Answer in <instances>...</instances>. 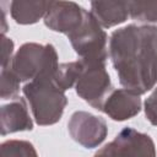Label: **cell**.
Here are the masks:
<instances>
[{"label": "cell", "instance_id": "9a60e30c", "mask_svg": "<svg viewBox=\"0 0 157 157\" xmlns=\"http://www.w3.org/2000/svg\"><path fill=\"white\" fill-rule=\"evenodd\" d=\"M0 150L1 157H38L33 144L26 140H6Z\"/></svg>", "mask_w": 157, "mask_h": 157}, {"label": "cell", "instance_id": "ba28073f", "mask_svg": "<svg viewBox=\"0 0 157 157\" xmlns=\"http://www.w3.org/2000/svg\"><path fill=\"white\" fill-rule=\"evenodd\" d=\"M86 12L87 10L74 1H52L44 25L54 32L69 36L81 26Z\"/></svg>", "mask_w": 157, "mask_h": 157}, {"label": "cell", "instance_id": "52a82bcc", "mask_svg": "<svg viewBox=\"0 0 157 157\" xmlns=\"http://www.w3.org/2000/svg\"><path fill=\"white\" fill-rule=\"evenodd\" d=\"M67 130L72 140L85 148L98 147L108 135L105 120L85 110L72 113L67 121Z\"/></svg>", "mask_w": 157, "mask_h": 157}, {"label": "cell", "instance_id": "6da1fadb", "mask_svg": "<svg viewBox=\"0 0 157 157\" xmlns=\"http://www.w3.org/2000/svg\"><path fill=\"white\" fill-rule=\"evenodd\" d=\"M108 55L119 83L141 96L157 83V27L128 25L113 31Z\"/></svg>", "mask_w": 157, "mask_h": 157}, {"label": "cell", "instance_id": "ac0fdd59", "mask_svg": "<svg viewBox=\"0 0 157 157\" xmlns=\"http://www.w3.org/2000/svg\"><path fill=\"white\" fill-rule=\"evenodd\" d=\"M1 69H5L9 66V64L12 60L13 54V42L11 38H7L6 36L1 34Z\"/></svg>", "mask_w": 157, "mask_h": 157}, {"label": "cell", "instance_id": "8fae6325", "mask_svg": "<svg viewBox=\"0 0 157 157\" xmlns=\"http://www.w3.org/2000/svg\"><path fill=\"white\" fill-rule=\"evenodd\" d=\"M91 12L103 28H110L128 20L129 1H92Z\"/></svg>", "mask_w": 157, "mask_h": 157}, {"label": "cell", "instance_id": "30bf717a", "mask_svg": "<svg viewBox=\"0 0 157 157\" xmlns=\"http://www.w3.org/2000/svg\"><path fill=\"white\" fill-rule=\"evenodd\" d=\"M0 129L2 136L18 131H31L33 129V120L28 113L27 103L23 98L17 97L1 105Z\"/></svg>", "mask_w": 157, "mask_h": 157}, {"label": "cell", "instance_id": "277c9868", "mask_svg": "<svg viewBox=\"0 0 157 157\" xmlns=\"http://www.w3.org/2000/svg\"><path fill=\"white\" fill-rule=\"evenodd\" d=\"M71 47L81 59H107L108 36L103 27L98 23L91 11L86 16L81 26L67 36Z\"/></svg>", "mask_w": 157, "mask_h": 157}, {"label": "cell", "instance_id": "5b68a950", "mask_svg": "<svg viewBox=\"0 0 157 157\" xmlns=\"http://www.w3.org/2000/svg\"><path fill=\"white\" fill-rule=\"evenodd\" d=\"M56 55L58 53L53 44L29 42L20 47L7 67L18 77L21 82L27 83L32 81Z\"/></svg>", "mask_w": 157, "mask_h": 157}, {"label": "cell", "instance_id": "4fadbf2b", "mask_svg": "<svg viewBox=\"0 0 157 157\" xmlns=\"http://www.w3.org/2000/svg\"><path fill=\"white\" fill-rule=\"evenodd\" d=\"M129 15L145 25L157 23V1H129Z\"/></svg>", "mask_w": 157, "mask_h": 157}, {"label": "cell", "instance_id": "7a4b0ae2", "mask_svg": "<svg viewBox=\"0 0 157 157\" xmlns=\"http://www.w3.org/2000/svg\"><path fill=\"white\" fill-rule=\"evenodd\" d=\"M59 65V56L56 55L32 81L22 87L33 119L40 126L58 123L67 104L65 91L55 80Z\"/></svg>", "mask_w": 157, "mask_h": 157}, {"label": "cell", "instance_id": "e0dca14e", "mask_svg": "<svg viewBox=\"0 0 157 157\" xmlns=\"http://www.w3.org/2000/svg\"><path fill=\"white\" fill-rule=\"evenodd\" d=\"M144 110L146 119L155 126H157V87L146 98L144 103Z\"/></svg>", "mask_w": 157, "mask_h": 157}, {"label": "cell", "instance_id": "9c48e42d", "mask_svg": "<svg viewBox=\"0 0 157 157\" xmlns=\"http://www.w3.org/2000/svg\"><path fill=\"white\" fill-rule=\"evenodd\" d=\"M141 108L142 102L139 94L126 88H115L107 97L102 112L115 121H124L137 115Z\"/></svg>", "mask_w": 157, "mask_h": 157}, {"label": "cell", "instance_id": "2e32d148", "mask_svg": "<svg viewBox=\"0 0 157 157\" xmlns=\"http://www.w3.org/2000/svg\"><path fill=\"white\" fill-rule=\"evenodd\" d=\"M20 80L9 69H1L0 74V97L1 99H15L20 92Z\"/></svg>", "mask_w": 157, "mask_h": 157}, {"label": "cell", "instance_id": "5bb4252c", "mask_svg": "<svg viewBox=\"0 0 157 157\" xmlns=\"http://www.w3.org/2000/svg\"><path fill=\"white\" fill-rule=\"evenodd\" d=\"M81 60L76 61H69V63H61L56 70L55 80L58 85L64 90H70L76 85L77 77L81 71Z\"/></svg>", "mask_w": 157, "mask_h": 157}, {"label": "cell", "instance_id": "8992f818", "mask_svg": "<svg viewBox=\"0 0 157 157\" xmlns=\"http://www.w3.org/2000/svg\"><path fill=\"white\" fill-rule=\"evenodd\" d=\"M93 157H157L152 137L132 128H124Z\"/></svg>", "mask_w": 157, "mask_h": 157}, {"label": "cell", "instance_id": "7c38bea8", "mask_svg": "<svg viewBox=\"0 0 157 157\" xmlns=\"http://www.w3.org/2000/svg\"><path fill=\"white\" fill-rule=\"evenodd\" d=\"M50 2L42 0H15L10 2V13L18 25H33L45 17Z\"/></svg>", "mask_w": 157, "mask_h": 157}, {"label": "cell", "instance_id": "3957f363", "mask_svg": "<svg viewBox=\"0 0 157 157\" xmlns=\"http://www.w3.org/2000/svg\"><path fill=\"white\" fill-rule=\"evenodd\" d=\"M81 71L77 77L75 91L80 98L91 107L102 112L103 104L114 90L109 74L105 69L107 59H80Z\"/></svg>", "mask_w": 157, "mask_h": 157}]
</instances>
